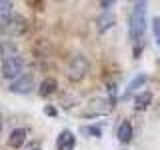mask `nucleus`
I'll use <instances>...</instances> for the list:
<instances>
[{
	"label": "nucleus",
	"mask_w": 160,
	"mask_h": 150,
	"mask_svg": "<svg viewBox=\"0 0 160 150\" xmlns=\"http://www.w3.org/2000/svg\"><path fill=\"white\" fill-rule=\"evenodd\" d=\"M10 16H12V2H8V0H0V24L6 22Z\"/></svg>",
	"instance_id": "nucleus-14"
},
{
	"label": "nucleus",
	"mask_w": 160,
	"mask_h": 150,
	"mask_svg": "<svg viewBox=\"0 0 160 150\" xmlns=\"http://www.w3.org/2000/svg\"><path fill=\"white\" fill-rule=\"evenodd\" d=\"M150 102H152V94L148 92V90H144V92H140L136 98H134V108L136 110H146L150 106Z\"/></svg>",
	"instance_id": "nucleus-11"
},
{
	"label": "nucleus",
	"mask_w": 160,
	"mask_h": 150,
	"mask_svg": "<svg viewBox=\"0 0 160 150\" xmlns=\"http://www.w3.org/2000/svg\"><path fill=\"white\" fill-rule=\"evenodd\" d=\"M146 32V2H134L130 12V40L140 42Z\"/></svg>",
	"instance_id": "nucleus-1"
},
{
	"label": "nucleus",
	"mask_w": 160,
	"mask_h": 150,
	"mask_svg": "<svg viewBox=\"0 0 160 150\" xmlns=\"http://www.w3.org/2000/svg\"><path fill=\"white\" fill-rule=\"evenodd\" d=\"M44 112H46L48 114V116H56V108H54V106H46V108H44Z\"/></svg>",
	"instance_id": "nucleus-18"
},
{
	"label": "nucleus",
	"mask_w": 160,
	"mask_h": 150,
	"mask_svg": "<svg viewBox=\"0 0 160 150\" xmlns=\"http://www.w3.org/2000/svg\"><path fill=\"white\" fill-rule=\"evenodd\" d=\"M26 136H28V130L26 128H14L8 136V146L10 148H20L24 142H26Z\"/></svg>",
	"instance_id": "nucleus-8"
},
{
	"label": "nucleus",
	"mask_w": 160,
	"mask_h": 150,
	"mask_svg": "<svg viewBox=\"0 0 160 150\" xmlns=\"http://www.w3.org/2000/svg\"><path fill=\"white\" fill-rule=\"evenodd\" d=\"M152 32H154V40H156V44L160 46V18H152Z\"/></svg>",
	"instance_id": "nucleus-17"
},
{
	"label": "nucleus",
	"mask_w": 160,
	"mask_h": 150,
	"mask_svg": "<svg viewBox=\"0 0 160 150\" xmlns=\"http://www.w3.org/2000/svg\"><path fill=\"white\" fill-rule=\"evenodd\" d=\"M76 146V136L70 130H62L56 138V150H74Z\"/></svg>",
	"instance_id": "nucleus-7"
},
{
	"label": "nucleus",
	"mask_w": 160,
	"mask_h": 150,
	"mask_svg": "<svg viewBox=\"0 0 160 150\" xmlns=\"http://www.w3.org/2000/svg\"><path fill=\"white\" fill-rule=\"evenodd\" d=\"M114 22H116V18H114L112 14H102V16L98 18V30L100 32H106L108 28L114 26Z\"/></svg>",
	"instance_id": "nucleus-12"
},
{
	"label": "nucleus",
	"mask_w": 160,
	"mask_h": 150,
	"mask_svg": "<svg viewBox=\"0 0 160 150\" xmlns=\"http://www.w3.org/2000/svg\"><path fill=\"white\" fill-rule=\"evenodd\" d=\"M32 88H34L32 74H22L20 78H16L10 84V92H14V94H28V92H32Z\"/></svg>",
	"instance_id": "nucleus-6"
},
{
	"label": "nucleus",
	"mask_w": 160,
	"mask_h": 150,
	"mask_svg": "<svg viewBox=\"0 0 160 150\" xmlns=\"http://www.w3.org/2000/svg\"><path fill=\"white\" fill-rule=\"evenodd\" d=\"M0 30L4 34H10V36H20L28 30V24H26V18L24 16H18V14H12L6 22L0 24Z\"/></svg>",
	"instance_id": "nucleus-5"
},
{
	"label": "nucleus",
	"mask_w": 160,
	"mask_h": 150,
	"mask_svg": "<svg viewBox=\"0 0 160 150\" xmlns=\"http://www.w3.org/2000/svg\"><path fill=\"white\" fill-rule=\"evenodd\" d=\"M112 100L104 98V96H96L92 100H88L86 108L82 110V116L86 118H98V116H106V114L112 112Z\"/></svg>",
	"instance_id": "nucleus-2"
},
{
	"label": "nucleus",
	"mask_w": 160,
	"mask_h": 150,
	"mask_svg": "<svg viewBox=\"0 0 160 150\" xmlns=\"http://www.w3.org/2000/svg\"><path fill=\"white\" fill-rule=\"evenodd\" d=\"M58 90V82H56V78H44L42 82H40V88H38V94L40 96H52L54 92Z\"/></svg>",
	"instance_id": "nucleus-9"
},
{
	"label": "nucleus",
	"mask_w": 160,
	"mask_h": 150,
	"mask_svg": "<svg viewBox=\"0 0 160 150\" xmlns=\"http://www.w3.org/2000/svg\"><path fill=\"white\" fill-rule=\"evenodd\" d=\"M0 130H2V116H0Z\"/></svg>",
	"instance_id": "nucleus-20"
},
{
	"label": "nucleus",
	"mask_w": 160,
	"mask_h": 150,
	"mask_svg": "<svg viewBox=\"0 0 160 150\" xmlns=\"http://www.w3.org/2000/svg\"><path fill=\"white\" fill-rule=\"evenodd\" d=\"M88 72H90V60L84 56V54L72 56V60L68 62V68H66V76L72 80V82H80Z\"/></svg>",
	"instance_id": "nucleus-3"
},
{
	"label": "nucleus",
	"mask_w": 160,
	"mask_h": 150,
	"mask_svg": "<svg viewBox=\"0 0 160 150\" xmlns=\"http://www.w3.org/2000/svg\"><path fill=\"white\" fill-rule=\"evenodd\" d=\"M114 4H116V2H112V0H104V2H100V6H102L104 10H108L110 6H114Z\"/></svg>",
	"instance_id": "nucleus-19"
},
{
	"label": "nucleus",
	"mask_w": 160,
	"mask_h": 150,
	"mask_svg": "<svg viewBox=\"0 0 160 150\" xmlns=\"http://www.w3.org/2000/svg\"><path fill=\"white\" fill-rule=\"evenodd\" d=\"M146 80H148L146 74H138V76H134L132 80H130V84H128V92H134V90H138L140 86H144Z\"/></svg>",
	"instance_id": "nucleus-15"
},
{
	"label": "nucleus",
	"mask_w": 160,
	"mask_h": 150,
	"mask_svg": "<svg viewBox=\"0 0 160 150\" xmlns=\"http://www.w3.org/2000/svg\"><path fill=\"white\" fill-rule=\"evenodd\" d=\"M132 134H134V130H132V124L128 122V120H124L122 124L118 126V132H116V136H118V140L120 142H130L132 140Z\"/></svg>",
	"instance_id": "nucleus-10"
},
{
	"label": "nucleus",
	"mask_w": 160,
	"mask_h": 150,
	"mask_svg": "<svg viewBox=\"0 0 160 150\" xmlns=\"http://www.w3.org/2000/svg\"><path fill=\"white\" fill-rule=\"evenodd\" d=\"M30 150H40V148H30Z\"/></svg>",
	"instance_id": "nucleus-21"
},
{
	"label": "nucleus",
	"mask_w": 160,
	"mask_h": 150,
	"mask_svg": "<svg viewBox=\"0 0 160 150\" xmlns=\"http://www.w3.org/2000/svg\"><path fill=\"white\" fill-rule=\"evenodd\" d=\"M80 132L86 134V136H92V138H100V136H102V128H100V126H82Z\"/></svg>",
	"instance_id": "nucleus-16"
},
{
	"label": "nucleus",
	"mask_w": 160,
	"mask_h": 150,
	"mask_svg": "<svg viewBox=\"0 0 160 150\" xmlns=\"http://www.w3.org/2000/svg\"><path fill=\"white\" fill-rule=\"evenodd\" d=\"M6 56V58H12V56H18L16 54V44L12 42H0V58ZM4 58V60H6Z\"/></svg>",
	"instance_id": "nucleus-13"
},
{
	"label": "nucleus",
	"mask_w": 160,
	"mask_h": 150,
	"mask_svg": "<svg viewBox=\"0 0 160 150\" xmlns=\"http://www.w3.org/2000/svg\"><path fill=\"white\" fill-rule=\"evenodd\" d=\"M22 70H24V58L22 56H12V58H6L2 62L0 72H2V78L14 82L16 78L22 76Z\"/></svg>",
	"instance_id": "nucleus-4"
}]
</instances>
